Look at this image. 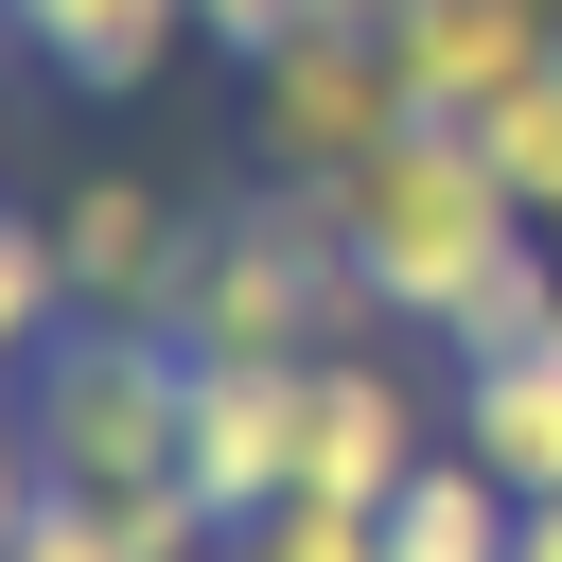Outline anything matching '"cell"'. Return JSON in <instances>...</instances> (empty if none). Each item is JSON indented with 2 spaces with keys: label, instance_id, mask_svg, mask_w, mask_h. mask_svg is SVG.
<instances>
[{
  "label": "cell",
  "instance_id": "1",
  "mask_svg": "<svg viewBox=\"0 0 562 562\" xmlns=\"http://www.w3.org/2000/svg\"><path fill=\"white\" fill-rule=\"evenodd\" d=\"M334 228H351L369 316H422V334H457V351H509V334L562 316L544 211L492 176L474 123H404V140H369V158L334 176Z\"/></svg>",
  "mask_w": 562,
  "mask_h": 562
},
{
  "label": "cell",
  "instance_id": "5",
  "mask_svg": "<svg viewBox=\"0 0 562 562\" xmlns=\"http://www.w3.org/2000/svg\"><path fill=\"white\" fill-rule=\"evenodd\" d=\"M316 474V351H193V492L211 527L281 509Z\"/></svg>",
  "mask_w": 562,
  "mask_h": 562
},
{
  "label": "cell",
  "instance_id": "14",
  "mask_svg": "<svg viewBox=\"0 0 562 562\" xmlns=\"http://www.w3.org/2000/svg\"><path fill=\"white\" fill-rule=\"evenodd\" d=\"M0 562H140V544H123V527H105L88 492H53V474H18V544H0Z\"/></svg>",
  "mask_w": 562,
  "mask_h": 562
},
{
  "label": "cell",
  "instance_id": "9",
  "mask_svg": "<svg viewBox=\"0 0 562 562\" xmlns=\"http://www.w3.org/2000/svg\"><path fill=\"white\" fill-rule=\"evenodd\" d=\"M211 18L193 0H18V53L53 70V88H88V105H123V88H158L176 53H193Z\"/></svg>",
  "mask_w": 562,
  "mask_h": 562
},
{
  "label": "cell",
  "instance_id": "3",
  "mask_svg": "<svg viewBox=\"0 0 562 562\" xmlns=\"http://www.w3.org/2000/svg\"><path fill=\"white\" fill-rule=\"evenodd\" d=\"M334 334H369V281H351V228H334V193L263 176L246 211H211V228H193L176 351H334Z\"/></svg>",
  "mask_w": 562,
  "mask_h": 562
},
{
  "label": "cell",
  "instance_id": "16",
  "mask_svg": "<svg viewBox=\"0 0 562 562\" xmlns=\"http://www.w3.org/2000/svg\"><path fill=\"white\" fill-rule=\"evenodd\" d=\"M351 18H404V0H351Z\"/></svg>",
  "mask_w": 562,
  "mask_h": 562
},
{
  "label": "cell",
  "instance_id": "4",
  "mask_svg": "<svg viewBox=\"0 0 562 562\" xmlns=\"http://www.w3.org/2000/svg\"><path fill=\"white\" fill-rule=\"evenodd\" d=\"M246 123H263V176H299V193H334L369 140H404L422 105H404V53H386V18H316L299 53H263L246 70Z\"/></svg>",
  "mask_w": 562,
  "mask_h": 562
},
{
  "label": "cell",
  "instance_id": "13",
  "mask_svg": "<svg viewBox=\"0 0 562 562\" xmlns=\"http://www.w3.org/2000/svg\"><path fill=\"white\" fill-rule=\"evenodd\" d=\"M474 140H492V176H509V193H527V211L562 228V53H544V70L509 88V105H474Z\"/></svg>",
  "mask_w": 562,
  "mask_h": 562
},
{
  "label": "cell",
  "instance_id": "2",
  "mask_svg": "<svg viewBox=\"0 0 562 562\" xmlns=\"http://www.w3.org/2000/svg\"><path fill=\"white\" fill-rule=\"evenodd\" d=\"M18 474L88 492V509H176L193 492V351L140 334V316H88L35 351V404H18ZM211 509V492H193Z\"/></svg>",
  "mask_w": 562,
  "mask_h": 562
},
{
  "label": "cell",
  "instance_id": "10",
  "mask_svg": "<svg viewBox=\"0 0 562 562\" xmlns=\"http://www.w3.org/2000/svg\"><path fill=\"white\" fill-rule=\"evenodd\" d=\"M457 439H474L509 492H562V316L509 334V351H457Z\"/></svg>",
  "mask_w": 562,
  "mask_h": 562
},
{
  "label": "cell",
  "instance_id": "12",
  "mask_svg": "<svg viewBox=\"0 0 562 562\" xmlns=\"http://www.w3.org/2000/svg\"><path fill=\"white\" fill-rule=\"evenodd\" d=\"M211 562H386V509H351V492H281V509H246Z\"/></svg>",
  "mask_w": 562,
  "mask_h": 562
},
{
  "label": "cell",
  "instance_id": "7",
  "mask_svg": "<svg viewBox=\"0 0 562 562\" xmlns=\"http://www.w3.org/2000/svg\"><path fill=\"white\" fill-rule=\"evenodd\" d=\"M439 439H457V404H422L386 351H351V334L316 351V474H299V492H351V509H386V492H404Z\"/></svg>",
  "mask_w": 562,
  "mask_h": 562
},
{
  "label": "cell",
  "instance_id": "15",
  "mask_svg": "<svg viewBox=\"0 0 562 562\" xmlns=\"http://www.w3.org/2000/svg\"><path fill=\"white\" fill-rule=\"evenodd\" d=\"M193 18H211V53H228V70H263V53H299V35H316V18H351V0H193Z\"/></svg>",
  "mask_w": 562,
  "mask_h": 562
},
{
  "label": "cell",
  "instance_id": "6",
  "mask_svg": "<svg viewBox=\"0 0 562 562\" xmlns=\"http://www.w3.org/2000/svg\"><path fill=\"white\" fill-rule=\"evenodd\" d=\"M193 228H211V211H176L158 176H70V193H53V246H70L88 316H140V334H176V281H193Z\"/></svg>",
  "mask_w": 562,
  "mask_h": 562
},
{
  "label": "cell",
  "instance_id": "11",
  "mask_svg": "<svg viewBox=\"0 0 562 562\" xmlns=\"http://www.w3.org/2000/svg\"><path fill=\"white\" fill-rule=\"evenodd\" d=\"M527 544V492L474 457V439H439L404 492H386V562H509Z\"/></svg>",
  "mask_w": 562,
  "mask_h": 562
},
{
  "label": "cell",
  "instance_id": "8",
  "mask_svg": "<svg viewBox=\"0 0 562 562\" xmlns=\"http://www.w3.org/2000/svg\"><path fill=\"white\" fill-rule=\"evenodd\" d=\"M386 53H404V105H422V123H474V105H509V88L562 53V0H404Z\"/></svg>",
  "mask_w": 562,
  "mask_h": 562
}]
</instances>
